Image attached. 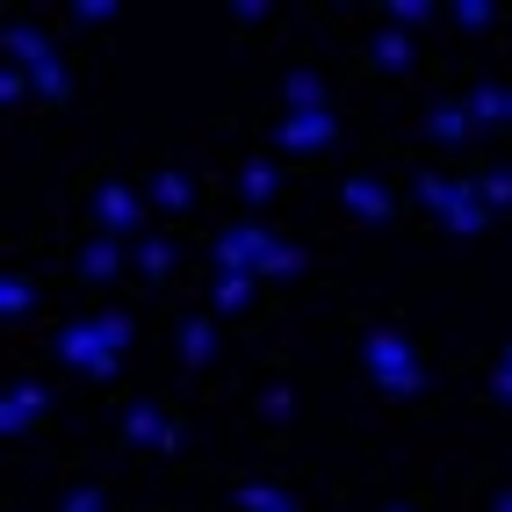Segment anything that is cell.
I'll list each match as a JSON object with an SVG mask.
<instances>
[{
	"label": "cell",
	"mask_w": 512,
	"mask_h": 512,
	"mask_svg": "<svg viewBox=\"0 0 512 512\" xmlns=\"http://www.w3.org/2000/svg\"><path fill=\"white\" fill-rule=\"evenodd\" d=\"M361 368H368V383L383 390V397H419V390H426V368H419L412 339H404L397 325L361 332Z\"/></svg>",
	"instance_id": "1"
},
{
	"label": "cell",
	"mask_w": 512,
	"mask_h": 512,
	"mask_svg": "<svg viewBox=\"0 0 512 512\" xmlns=\"http://www.w3.org/2000/svg\"><path fill=\"white\" fill-rule=\"evenodd\" d=\"M58 354L73 361V368H87L94 383H109V375L123 368V354L109 347V339H101V325H94V318H73V325H65V332H58Z\"/></svg>",
	"instance_id": "2"
},
{
	"label": "cell",
	"mask_w": 512,
	"mask_h": 512,
	"mask_svg": "<svg viewBox=\"0 0 512 512\" xmlns=\"http://www.w3.org/2000/svg\"><path fill=\"white\" fill-rule=\"evenodd\" d=\"M275 253V231H260V224H231L224 238H217V253H210V267L217 275H253L260 282V260Z\"/></svg>",
	"instance_id": "3"
},
{
	"label": "cell",
	"mask_w": 512,
	"mask_h": 512,
	"mask_svg": "<svg viewBox=\"0 0 512 512\" xmlns=\"http://www.w3.org/2000/svg\"><path fill=\"white\" fill-rule=\"evenodd\" d=\"M94 217H101V238H138L145 231V195L123 188V181H101L94 188Z\"/></svg>",
	"instance_id": "4"
},
{
	"label": "cell",
	"mask_w": 512,
	"mask_h": 512,
	"mask_svg": "<svg viewBox=\"0 0 512 512\" xmlns=\"http://www.w3.org/2000/svg\"><path fill=\"white\" fill-rule=\"evenodd\" d=\"M275 145H282V152H296V159H318V152H332V145H339V123H332V109H325V116H289V109H282Z\"/></svg>",
	"instance_id": "5"
},
{
	"label": "cell",
	"mask_w": 512,
	"mask_h": 512,
	"mask_svg": "<svg viewBox=\"0 0 512 512\" xmlns=\"http://www.w3.org/2000/svg\"><path fill=\"white\" fill-rule=\"evenodd\" d=\"M37 426H44V383H8V390H0V433L22 440Z\"/></svg>",
	"instance_id": "6"
},
{
	"label": "cell",
	"mask_w": 512,
	"mask_h": 512,
	"mask_svg": "<svg viewBox=\"0 0 512 512\" xmlns=\"http://www.w3.org/2000/svg\"><path fill=\"white\" fill-rule=\"evenodd\" d=\"M0 44H8V65H22V73H44V65L58 58L37 22H8V37H0Z\"/></svg>",
	"instance_id": "7"
},
{
	"label": "cell",
	"mask_w": 512,
	"mask_h": 512,
	"mask_svg": "<svg viewBox=\"0 0 512 512\" xmlns=\"http://www.w3.org/2000/svg\"><path fill=\"white\" fill-rule=\"evenodd\" d=\"M339 202H347V217H368V224H383V217L397 210V195L375 181V174H354L347 188H339Z\"/></svg>",
	"instance_id": "8"
},
{
	"label": "cell",
	"mask_w": 512,
	"mask_h": 512,
	"mask_svg": "<svg viewBox=\"0 0 512 512\" xmlns=\"http://www.w3.org/2000/svg\"><path fill=\"white\" fill-rule=\"evenodd\" d=\"M123 440H130V448H166V455L181 448V433L166 426L152 404H130V412H123Z\"/></svg>",
	"instance_id": "9"
},
{
	"label": "cell",
	"mask_w": 512,
	"mask_h": 512,
	"mask_svg": "<svg viewBox=\"0 0 512 512\" xmlns=\"http://www.w3.org/2000/svg\"><path fill=\"white\" fill-rule=\"evenodd\" d=\"M282 101H289V116H325V109H332V87H325L318 73H289Z\"/></svg>",
	"instance_id": "10"
},
{
	"label": "cell",
	"mask_w": 512,
	"mask_h": 512,
	"mask_svg": "<svg viewBox=\"0 0 512 512\" xmlns=\"http://www.w3.org/2000/svg\"><path fill=\"white\" fill-rule=\"evenodd\" d=\"M80 275L87 282H116L123 275V238H87L80 246Z\"/></svg>",
	"instance_id": "11"
},
{
	"label": "cell",
	"mask_w": 512,
	"mask_h": 512,
	"mask_svg": "<svg viewBox=\"0 0 512 512\" xmlns=\"http://www.w3.org/2000/svg\"><path fill=\"white\" fill-rule=\"evenodd\" d=\"M426 130H433V145H469V138H476V123H469V101H440V109L426 116Z\"/></svg>",
	"instance_id": "12"
},
{
	"label": "cell",
	"mask_w": 512,
	"mask_h": 512,
	"mask_svg": "<svg viewBox=\"0 0 512 512\" xmlns=\"http://www.w3.org/2000/svg\"><path fill=\"white\" fill-rule=\"evenodd\" d=\"M152 202H159V210H195V188H188V174H181V166H159V174H152Z\"/></svg>",
	"instance_id": "13"
},
{
	"label": "cell",
	"mask_w": 512,
	"mask_h": 512,
	"mask_svg": "<svg viewBox=\"0 0 512 512\" xmlns=\"http://www.w3.org/2000/svg\"><path fill=\"white\" fill-rule=\"evenodd\" d=\"M412 195H419V210H426V217H448L455 202H462V181H448V174H419Z\"/></svg>",
	"instance_id": "14"
},
{
	"label": "cell",
	"mask_w": 512,
	"mask_h": 512,
	"mask_svg": "<svg viewBox=\"0 0 512 512\" xmlns=\"http://www.w3.org/2000/svg\"><path fill=\"white\" fill-rule=\"evenodd\" d=\"M440 224H448L455 238H469V231H484V224H491V210H484V195H476V181H462V202H455V210L440 217Z\"/></svg>",
	"instance_id": "15"
},
{
	"label": "cell",
	"mask_w": 512,
	"mask_h": 512,
	"mask_svg": "<svg viewBox=\"0 0 512 512\" xmlns=\"http://www.w3.org/2000/svg\"><path fill=\"white\" fill-rule=\"evenodd\" d=\"M368 65L375 73H404V65H412V37H404V29H383V37L368 44Z\"/></svg>",
	"instance_id": "16"
},
{
	"label": "cell",
	"mask_w": 512,
	"mask_h": 512,
	"mask_svg": "<svg viewBox=\"0 0 512 512\" xmlns=\"http://www.w3.org/2000/svg\"><path fill=\"white\" fill-rule=\"evenodd\" d=\"M29 311H37V289H29V275H15V267H8V275H0V318L22 325Z\"/></svg>",
	"instance_id": "17"
},
{
	"label": "cell",
	"mask_w": 512,
	"mask_h": 512,
	"mask_svg": "<svg viewBox=\"0 0 512 512\" xmlns=\"http://www.w3.org/2000/svg\"><path fill=\"white\" fill-rule=\"evenodd\" d=\"M210 354H217V325L210 318H188L181 325V361L188 368H210Z\"/></svg>",
	"instance_id": "18"
},
{
	"label": "cell",
	"mask_w": 512,
	"mask_h": 512,
	"mask_svg": "<svg viewBox=\"0 0 512 512\" xmlns=\"http://www.w3.org/2000/svg\"><path fill=\"white\" fill-rule=\"evenodd\" d=\"M462 101H469V123H476V130L505 123V87H491V80H484V87H469Z\"/></svg>",
	"instance_id": "19"
},
{
	"label": "cell",
	"mask_w": 512,
	"mask_h": 512,
	"mask_svg": "<svg viewBox=\"0 0 512 512\" xmlns=\"http://www.w3.org/2000/svg\"><path fill=\"white\" fill-rule=\"evenodd\" d=\"M448 22L462 29V37H484V29L498 22V8H491V0H455V8H448Z\"/></svg>",
	"instance_id": "20"
},
{
	"label": "cell",
	"mask_w": 512,
	"mask_h": 512,
	"mask_svg": "<svg viewBox=\"0 0 512 512\" xmlns=\"http://www.w3.org/2000/svg\"><path fill=\"white\" fill-rule=\"evenodd\" d=\"M138 267L152 282H166V275H174V238H138Z\"/></svg>",
	"instance_id": "21"
},
{
	"label": "cell",
	"mask_w": 512,
	"mask_h": 512,
	"mask_svg": "<svg viewBox=\"0 0 512 512\" xmlns=\"http://www.w3.org/2000/svg\"><path fill=\"white\" fill-rule=\"evenodd\" d=\"M383 15H390V29H404V37H412L419 22H433V0H390Z\"/></svg>",
	"instance_id": "22"
},
{
	"label": "cell",
	"mask_w": 512,
	"mask_h": 512,
	"mask_svg": "<svg viewBox=\"0 0 512 512\" xmlns=\"http://www.w3.org/2000/svg\"><path fill=\"white\" fill-rule=\"evenodd\" d=\"M238 188H246V202H253V210H260V202H267V195H275V166H267V159H253V166H246V174H238Z\"/></svg>",
	"instance_id": "23"
},
{
	"label": "cell",
	"mask_w": 512,
	"mask_h": 512,
	"mask_svg": "<svg viewBox=\"0 0 512 512\" xmlns=\"http://www.w3.org/2000/svg\"><path fill=\"white\" fill-rule=\"evenodd\" d=\"M253 303V275H217V311H246Z\"/></svg>",
	"instance_id": "24"
},
{
	"label": "cell",
	"mask_w": 512,
	"mask_h": 512,
	"mask_svg": "<svg viewBox=\"0 0 512 512\" xmlns=\"http://www.w3.org/2000/svg\"><path fill=\"white\" fill-rule=\"evenodd\" d=\"M238 505H246V512H282L289 491H275V484H238Z\"/></svg>",
	"instance_id": "25"
},
{
	"label": "cell",
	"mask_w": 512,
	"mask_h": 512,
	"mask_svg": "<svg viewBox=\"0 0 512 512\" xmlns=\"http://www.w3.org/2000/svg\"><path fill=\"white\" fill-rule=\"evenodd\" d=\"M29 94H37V73H22V65H8V73H0V101L15 109V101H29Z\"/></svg>",
	"instance_id": "26"
},
{
	"label": "cell",
	"mask_w": 512,
	"mask_h": 512,
	"mask_svg": "<svg viewBox=\"0 0 512 512\" xmlns=\"http://www.w3.org/2000/svg\"><path fill=\"white\" fill-rule=\"evenodd\" d=\"M476 195H484V210H512V174H484Z\"/></svg>",
	"instance_id": "27"
},
{
	"label": "cell",
	"mask_w": 512,
	"mask_h": 512,
	"mask_svg": "<svg viewBox=\"0 0 512 512\" xmlns=\"http://www.w3.org/2000/svg\"><path fill=\"white\" fill-rule=\"evenodd\" d=\"M65 94H73V80H65V65L51 58L44 73H37V101H65Z\"/></svg>",
	"instance_id": "28"
},
{
	"label": "cell",
	"mask_w": 512,
	"mask_h": 512,
	"mask_svg": "<svg viewBox=\"0 0 512 512\" xmlns=\"http://www.w3.org/2000/svg\"><path fill=\"white\" fill-rule=\"evenodd\" d=\"M296 267H303V253L289 246V238H275V253L260 260V275H296Z\"/></svg>",
	"instance_id": "29"
},
{
	"label": "cell",
	"mask_w": 512,
	"mask_h": 512,
	"mask_svg": "<svg viewBox=\"0 0 512 512\" xmlns=\"http://www.w3.org/2000/svg\"><path fill=\"white\" fill-rule=\"evenodd\" d=\"M94 325H101V339H109L116 354L130 347V318H123V311H94Z\"/></svg>",
	"instance_id": "30"
},
{
	"label": "cell",
	"mask_w": 512,
	"mask_h": 512,
	"mask_svg": "<svg viewBox=\"0 0 512 512\" xmlns=\"http://www.w3.org/2000/svg\"><path fill=\"white\" fill-rule=\"evenodd\" d=\"M289 404H296V390H289V383H275V390H260V412H267V419H289Z\"/></svg>",
	"instance_id": "31"
},
{
	"label": "cell",
	"mask_w": 512,
	"mask_h": 512,
	"mask_svg": "<svg viewBox=\"0 0 512 512\" xmlns=\"http://www.w3.org/2000/svg\"><path fill=\"white\" fill-rule=\"evenodd\" d=\"M491 397H498V404H512V347H505V354H498V368H491Z\"/></svg>",
	"instance_id": "32"
},
{
	"label": "cell",
	"mask_w": 512,
	"mask_h": 512,
	"mask_svg": "<svg viewBox=\"0 0 512 512\" xmlns=\"http://www.w3.org/2000/svg\"><path fill=\"white\" fill-rule=\"evenodd\" d=\"M58 512H109V498H101V491H94V484H87V491H73V498H65V505H58Z\"/></svg>",
	"instance_id": "33"
},
{
	"label": "cell",
	"mask_w": 512,
	"mask_h": 512,
	"mask_svg": "<svg viewBox=\"0 0 512 512\" xmlns=\"http://www.w3.org/2000/svg\"><path fill=\"white\" fill-rule=\"evenodd\" d=\"M73 22H116V0H80Z\"/></svg>",
	"instance_id": "34"
},
{
	"label": "cell",
	"mask_w": 512,
	"mask_h": 512,
	"mask_svg": "<svg viewBox=\"0 0 512 512\" xmlns=\"http://www.w3.org/2000/svg\"><path fill=\"white\" fill-rule=\"evenodd\" d=\"M491 512H512V491H498V505H491Z\"/></svg>",
	"instance_id": "35"
},
{
	"label": "cell",
	"mask_w": 512,
	"mask_h": 512,
	"mask_svg": "<svg viewBox=\"0 0 512 512\" xmlns=\"http://www.w3.org/2000/svg\"><path fill=\"white\" fill-rule=\"evenodd\" d=\"M505 123H512V87H505Z\"/></svg>",
	"instance_id": "36"
},
{
	"label": "cell",
	"mask_w": 512,
	"mask_h": 512,
	"mask_svg": "<svg viewBox=\"0 0 512 512\" xmlns=\"http://www.w3.org/2000/svg\"><path fill=\"white\" fill-rule=\"evenodd\" d=\"M383 512H419V505H383Z\"/></svg>",
	"instance_id": "37"
},
{
	"label": "cell",
	"mask_w": 512,
	"mask_h": 512,
	"mask_svg": "<svg viewBox=\"0 0 512 512\" xmlns=\"http://www.w3.org/2000/svg\"><path fill=\"white\" fill-rule=\"evenodd\" d=\"M282 512H296V498H289V505H282Z\"/></svg>",
	"instance_id": "38"
}]
</instances>
